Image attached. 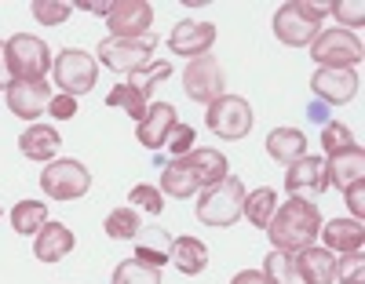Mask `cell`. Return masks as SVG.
<instances>
[{
  "label": "cell",
  "mask_w": 365,
  "mask_h": 284,
  "mask_svg": "<svg viewBox=\"0 0 365 284\" xmlns=\"http://www.w3.org/2000/svg\"><path fill=\"white\" fill-rule=\"evenodd\" d=\"M358 73L354 70H329V66H318L314 77H311V91L318 95L322 102L329 106H344L358 95Z\"/></svg>",
  "instance_id": "obj_14"
},
{
  "label": "cell",
  "mask_w": 365,
  "mask_h": 284,
  "mask_svg": "<svg viewBox=\"0 0 365 284\" xmlns=\"http://www.w3.org/2000/svg\"><path fill=\"white\" fill-rule=\"evenodd\" d=\"M194 139H197V132L190 128V124H175V128L168 132V139H165V146H168L172 157H182V153L194 149Z\"/></svg>",
  "instance_id": "obj_38"
},
{
  "label": "cell",
  "mask_w": 365,
  "mask_h": 284,
  "mask_svg": "<svg viewBox=\"0 0 365 284\" xmlns=\"http://www.w3.org/2000/svg\"><path fill=\"white\" fill-rule=\"evenodd\" d=\"M4 51H8V73L15 80H44V73L51 70V51L41 37L15 33L11 41H4Z\"/></svg>",
  "instance_id": "obj_5"
},
{
  "label": "cell",
  "mask_w": 365,
  "mask_h": 284,
  "mask_svg": "<svg viewBox=\"0 0 365 284\" xmlns=\"http://www.w3.org/2000/svg\"><path fill=\"white\" fill-rule=\"evenodd\" d=\"M274 211H278V194H274L270 186H259L256 194H245V211H241V215H245L256 230H267Z\"/></svg>",
  "instance_id": "obj_26"
},
{
  "label": "cell",
  "mask_w": 365,
  "mask_h": 284,
  "mask_svg": "<svg viewBox=\"0 0 365 284\" xmlns=\"http://www.w3.org/2000/svg\"><path fill=\"white\" fill-rule=\"evenodd\" d=\"M48 223V204L44 201H19L11 208V226L15 233L29 237V233H41V226Z\"/></svg>",
  "instance_id": "obj_28"
},
{
  "label": "cell",
  "mask_w": 365,
  "mask_h": 284,
  "mask_svg": "<svg viewBox=\"0 0 365 284\" xmlns=\"http://www.w3.org/2000/svg\"><path fill=\"white\" fill-rule=\"evenodd\" d=\"M154 48H158L154 33H146V37H106V41H99L96 55L113 73H139L154 62Z\"/></svg>",
  "instance_id": "obj_3"
},
{
  "label": "cell",
  "mask_w": 365,
  "mask_h": 284,
  "mask_svg": "<svg viewBox=\"0 0 365 284\" xmlns=\"http://www.w3.org/2000/svg\"><path fill=\"white\" fill-rule=\"evenodd\" d=\"M175 161H179V164H187V168L197 175L201 189L212 186V182H220V179H227V172H230L227 157H223L220 149H190V153L175 157Z\"/></svg>",
  "instance_id": "obj_22"
},
{
  "label": "cell",
  "mask_w": 365,
  "mask_h": 284,
  "mask_svg": "<svg viewBox=\"0 0 365 284\" xmlns=\"http://www.w3.org/2000/svg\"><path fill=\"white\" fill-rule=\"evenodd\" d=\"M182 88L194 102L201 106H212L216 99L227 95V77H223V66L216 55H201V58H190V66L182 70Z\"/></svg>",
  "instance_id": "obj_8"
},
{
  "label": "cell",
  "mask_w": 365,
  "mask_h": 284,
  "mask_svg": "<svg viewBox=\"0 0 365 284\" xmlns=\"http://www.w3.org/2000/svg\"><path fill=\"white\" fill-rule=\"evenodd\" d=\"M325 168H329V186L347 189L351 182H358L365 175V149L354 142V146H347L340 153H332L329 161H325Z\"/></svg>",
  "instance_id": "obj_21"
},
{
  "label": "cell",
  "mask_w": 365,
  "mask_h": 284,
  "mask_svg": "<svg viewBox=\"0 0 365 284\" xmlns=\"http://www.w3.org/2000/svg\"><path fill=\"white\" fill-rule=\"evenodd\" d=\"M168 251H172V237L168 230H146V233H135V259L146 263V266H165L168 263Z\"/></svg>",
  "instance_id": "obj_25"
},
{
  "label": "cell",
  "mask_w": 365,
  "mask_h": 284,
  "mask_svg": "<svg viewBox=\"0 0 365 284\" xmlns=\"http://www.w3.org/2000/svg\"><path fill=\"white\" fill-rule=\"evenodd\" d=\"M285 189H289V197H296V201L318 204L325 197V189H329L325 161L322 157H299V161H292L289 172H285Z\"/></svg>",
  "instance_id": "obj_10"
},
{
  "label": "cell",
  "mask_w": 365,
  "mask_h": 284,
  "mask_svg": "<svg viewBox=\"0 0 365 284\" xmlns=\"http://www.w3.org/2000/svg\"><path fill=\"white\" fill-rule=\"evenodd\" d=\"M51 102V84L44 80H11L8 84V110L22 120H37L41 113H48Z\"/></svg>",
  "instance_id": "obj_15"
},
{
  "label": "cell",
  "mask_w": 365,
  "mask_h": 284,
  "mask_svg": "<svg viewBox=\"0 0 365 284\" xmlns=\"http://www.w3.org/2000/svg\"><path fill=\"white\" fill-rule=\"evenodd\" d=\"M336 280L365 284V256H361V251H347L344 259H336Z\"/></svg>",
  "instance_id": "obj_36"
},
{
  "label": "cell",
  "mask_w": 365,
  "mask_h": 284,
  "mask_svg": "<svg viewBox=\"0 0 365 284\" xmlns=\"http://www.w3.org/2000/svg\"><path fill=\"white\" fill-rule=\"evenodd\" d=\"M106 237H113V241H132L139 230H143V219H139V211L135 208H117V211H110L106 215Z\"/></svg>",
  "instance_id": "obj_31"
},
{
  "label": "cell",
  "mask_w": 365,
  "mask_h": 284,
  "mask_svg": "<svg viewBox=\"0 0 365 284\" xmlns=\"http://www.w3.org/2000/svg\"><path fill=\"white\" fill-rule=\"evenodd\" d=\"M73 8H81V11H91V15H110L113 11V0H77V4Z\"/></svg>",
  "instance_id": "obj_42"
},
{
  "label": "cell",
  "mask_w": 365,
  "mask_h": 284,
  "mask_svg": "<svg viewBox=\"0 0 365 284\" xmlns=\"http://www.w3.org/2000/svg\"><path fill=\"white\" fill-rule=\"evenodd\" d=\"M347 146H354V135H351V128H347V124L329 120L325 128H322V149L332 157V153H340V149H347Z\"/></svg>",
  "instance_id": "obj_35"
},
{
  "label": "cell",
  "mask_w": 365,
  "mask_h": 284,
  "mask_svg": "<svg viewBox=\"0 0 365 284\" xmlns=\"http://www.w3.org/2000/svg\"><path fill=\"white\" fill-rule=\"evenodd\" d=\"M113 284H161V270L146 266L139 259H128L113 270Z\"/></svg>",
  "instance_id": "obj_32"
},
{
  "label": "cell",
  "mask_w": 365,
  "mask_h": 284,
  "mask_svg": "<svg viewBox=\"0 0 365 284\" xmlns=\"http://www.w3.org/2000/svg\"><path fill=\"white\" fill-rule=\"evenodd\" d=\"M73 230L66 223H44L37 241H34V256L41 263H58V259H66L70 251H73Z\"/></svg>",
  "instance_id": "obj_18"
},
{
  "label": "cell",
  "mask_w": 365,
  "mask_h": 284,
  "mask_svg": "<svg viewBox=\"0 0 365 284\" xmlns=\"http://www.w3.org/2000/svg\"><path fill=\"white\" fill-rule=\"evenodd\" d=\"M344 197H347V204H351L354 219L361 223V215H365V182H361V179H358V182H351V186L344 189Z\"/></svg>",
  "instance_id": "obj_41"
},
{
  "label": "cell",
  "mask_w": 365,
  "mask_h": 284,
  "mask_svg": "<svg viewBox=\"0 0 365 284\" xmlns=\"http://www.w3.org/2000/svg\"><path fill=\"white\" fill-rule=\"evenodd\" d=\"M267 153L274 157L278 164H292L299 161V157H307V135H303L299 128H274L267 135Z\"/></svg>",
  "instance_id": "obj_23"
},
{
  "label": "cell",
  "mask_w": 365,
  "mask_h": 284,
  "mask_svg": "<svg viewBox=\"0 0 365 284\" xmlns=\"http://www.w3.org/2000/svg\"><path fill=\"white\" fill-rule=\"evenodd\" d=\"M263 277H267V284H307L289 251H270L263 259Z\"/></svg>",
  "instance_id": "obj_27"
},
{
  "label": "cell",
  "mask_w": 365,
  "mask_h": 284,
  "mask_svg": "<svg viewBox=\"0 0 365 284\" xmlns=\"http://www.w3.org/2000/svg\"><path fill=\"white\" fill-rule=\"evenodd\" d=\"M205 124H208L212 135H220L227 142L245 139L252 132V106L241 99V95H223V99H216V102L208 106Z\"/></svg>",
  "instance_id": "obj_7"
},
{
  "label": "cell",
  "mask_w": 365,
  "mask_h": 284,
  "mask_svg": "<svg viewBox=\"0 0 365 284\" xmlns=\"http://www.w3.org/2000/svg\"><path fill=\"white\" fill-rule=\"evenodd\" d=\"M150 22H154V8L146 0H113V11L106 15L110 37H146Z\"/></svg>",
  "instance_id": "obj_11"
},
{
  "label": "cell",
  "mask_w": 365,
  "mask_h": 284,
  "mask_svg": "<svg viewBox=\"0 0 365 284\" xmlns=\"http://www.w3.org/2000/svg\"><path fill=\"white\" fill-rule=\"evenodd\" d=\"M58 146H63V139H58V132L51 128V124H29V128L19 135V149L29 157V161H55L58 157Z\"/></svg>",
  "instance_id": "obj_20"
},
{
  "label": "cell",
  "mask_w": 365,
  "mask_h": 284,
  "mask_svg": "<svg viewBox=\"0 0 365 284\" xmlns=\"http://www.w3.org/2000/svg\"><path fill=\"white\" fill-rule=\"evenodd\" d=\"M230 284H267V277H263V270H241Z\"/></svg>",
  "instance_id": "obj_43"
},
{
  "label": "cell",
  "mask_w": 365,
  "mask_h": 284,
  "mask_svg": "<svg viewBox=\"0 0 365 284\" xmlns=\"http://www.w3.org/2000/svg\"><path fill=\"white\" fill-rule=\"evenodd\" d=\"M322 230V211L318 204L311 201H285L278 211H274V219L267 223V237L274 244V251H289V256H296L299 248L314 244Z\"/></svg>",
  "instance_id": "obj_1"
},
{
  "label": "cell",
  "mask_w": 365,
  "mask_h": 284,
  "mask_svg": "<svg viewBox=\"0 0 365 284\" xmlns=\"http://www.w3.org/2000/svg\"><path fill=\"white\" fill-rule=\"evenodd\" d=\"M91 186V172L81 164V161H51L44 172H41V189L51 197V201H77L88 194Z\"/></svg>",
  "instance_id": "obj_9"
},
{
  "label": "cell",
  "mask_w": 365,
  "mask_h": 284,
  "mask_svg": "<svg viewBox=\"0 0 365 284\" xmlns=\"http://www.w3.org/2000/svg\"><path fill=\"white\" fill-rule=\"evenodd\" d=\"M73 4H66V0H34V19L41 26H63L70 19Z\"/></svg>",
  "instance_id": "obj_33"
},
{
  "label": "cell",
  "mask_w": 365,
  "mask_h": 284,
  "mask_svg": "<svg viewBox=\"0 0 365 284\" xmlns=\"http://www.w3.org/2000/svg\"><path fill=\"white\" fill-rule=\"evenodd\" d=\"M292 259H296V266H299L307 284H332L336 280V251H329L322 244H307V248H299Z\"/></svg>",
  "instance_id": "obj_16"
},
{
  "label": "cell",
  "mask_w": 365,
  "mask_h": 284,
  "mask_svg": "<svg viewBox=\"0 0 365 284\" xmlns=\"http://www.w3.org/2000/svg\"><path fill=\"white\" fill-rule=\"evenodd\" d=\"M179 124V117H175V106H168V102H154V106H146V117L139 120V142L146 146V149H161L165 146V139H168V132Z\"/></svg>",
  "instance_id": "obj_17"
},
{
  "label": "cell",
  "mask_w": 365,
  "mask_h": 284,
  "mask_svg": "<svg viewBox=\"0 0 365 284\" xmlns=\"http://www.w3.org/2000/svg\"><path fill=\"white\" fill-rule=\"evenodd\" d=\"M48 113H51L55 120H70V117L77 113V99H70V95H51Z\"/></svg>",
  "instance_id": "obj_40"
},
{
  "label": "cell",
  "mask_w": 365,
  "mask_h": 284,
  "mask_svg": "<svg viewBox=\"0 0 365 284\" xmlns=\"http://www.w3.org/2000/svg\"><path fill=\"white\" fill-rule=\"evenodd\" d=\"M318 22L307 19L299 11V0H289V4H282L278 11H274V33H278L282 44L289 48H303V44H311L318 37Z\"/></svg>",
  "instance_id": "obj_12"
},
{
  "label": "cell",
  "mask_w": 365,
  "mask_h": 284,
  "mask_svg": "<svg viewBox=\"0 0 365 284\" xmlns=\"http://www.w3.org/2000/svg\"><path fill=\"white\" fill-rule=\"evenodd\" d=\"M0 84H11L8 80V51H4V44H0Z\"/></svg>",
  "instance_id": "obj_44"
},
{
  "label": "cell",
  "mask_w": 365,
  "mask_h": 284,
  "mask_svg": "<svg viewBox=\"0 0 365 284\" xmlns=\"http://www.w3.org/2000/svg\"><path fill=\"white\" fill-rule=\"evenodd\" d=\"M212 44H216V26H212V22H197V19L175 22L172 37H168L172 55H182V58H201V55H208Z\"/></svg>",
  "instance_id": "obj_13"
},
{
  "label": "cell",
  "mask_w": 365,
  "mask_h": 284,
  "mask_svg": "<svg viewBox=\"0 0 365 284\" xmlns=\"http://www.w3.org/2000/svg\"><path fill=\"white\" fill-rule=\"evenodd\" d=\"M329 15L340 19V29L351 26V33H354V26H365V4L361 0H336V4H329Z\"/></svg>",
  "instance_id": "obj_37"
},
{
  "label": "cell",
  "mask_w": 365,
  "mask_h": 284,
  "mask_svg": "<svg viewBox=\"0 0 365 284\" xmlns=\"http://www.w3.org/2000/svg\"><path fill=\"white\" fill-rule=\"evenodd\" d=\"M311 55L318 66H329V70H354L358 62L365 58V48L358 41V33L351 29H325L311 41Z\"/></svg>",
  "instance_id": "obj_6"
},
{
  "label": "cell",
  "mask_w": 365,
  "mask_h": 284,
  "mask_svg": "<svg viewBox=\"0 0 365 284\" xmlns=\"http://www.w3.org/2000/svg\"><path fill=\"white\" fill-rule=\"evenodd\" d=\"M128 201H132L135 208H146L150 215H158V211L165 208V201H161V194H158L154 186H135L132 194H128Z\"/></svg>",
  "instance_id": "obj_39"
},
{
  "label": "cell",
  "mask_w": 365,
  "mask_h": 284,
  "mask_svg": "<svg viewBox=\"0 0 365 284\" xmlns=\"http://www.w3.org/2000/svg\"><path fill=\"white\" fill-rule=\"evenodd\" d=\"M51 77L58 84V95L77 99V95H88L91 88H96L99 62L91 58L88 51H81V48H66V51H58V58L51 62Z\"/></svg>",
  "instance_id": "obj_4"
},
{
  "label": "cell",
  "mask_w": 365,
  "mask_h": 284,
  "mask_svg": "<svg viewBox=\"0 0 365 284\" xmlns=\"http://www.w3.org/2000/svg\"><path fill=\"white\" fill-rule=\"evenodd\" d=\"M318 233H322V248L340 251V256L361 251V244H365V226L358 219H332V223H325V230H318Z\"/></svg>",
  "instance_id": "obj_19"
},
{
  "label": "cell",
  "mask_w": 365,
  "mask_h": 284,
  "mask_svg": "<svg viewBox=\"0 0 365 284\" xmlns=\"http://www.w3.org/2000/svg\"><path fill=\"white\" fill-rule=\"evenodd\" d=\"M168 263H175L179 273L197 277V273H205V266H208V248H205L197 237H175V241H172V251H168Z\"/></svg>",
  "instance_id": "obj_24"
},
{
  "label": "cell",
  "mask_w": 365,
  "mask_h": 284,
  "mask_svg": "<svg viewBox=\"0 0 365 284\" xmlns=\"http://www.w3.org/2000/svg\"><path fill=\"white\" fill-rule=\"evenodd\" d=\"M241 211H245V186H241V179H234V175L205 186L201 197H197V219L205 226L227 230L241 219Z\"/></svg>",
  "instance_id": "obj_2"
},
{
  "label": "cell",
  "mask_w": 365,
  "mask_h": 284,
  "mask_svg": "<svg viewBox=\"0 0 365 284\" xmlns=\"http://www.w3.org/2000/svg\"><path fill=\"white\" fill-rule=\"evenodd\" d=\"M161 189H165L168 197H194L197 189H201V182H197V175H194L187 164L172 161V164L161 172Z\"/></svg>",
  "instance_id": "obj_29"
},
{
  "label": "cell",
  "mask_w": 365,
  "mask_h": 284,
  "mask_svg": "<svg viewBox=\"0 0 365 284\" xmlns=\"http://www.w3.org/2000/svg\"><path fill=\"white\" fill-rule=\"evenodd\" d=\"M106 106H117L120 113H128L132 120H143L146 117V95L132 84H117L110 95H106Z\"/></svg>",
  "instance_id": "obj_30"
},
{
  "label": "cell",
  "mask_w": 365,
  "mask_h": 284,
  "mask_svg": "<svg viewBox=\"0 0 365 284\" xmlns=\"http://www.w3.org/2000/svg\"><path fill=\"white\" fill-rule=\"evenodd\" d=\"M172 77V66H168V62H150V66L146 70H139V73H132V88H139L143 95H146V99H150V91H154L158 88V80H168Z\"/></svg>",
  "instance_id": "obj_34"
}]
</instances>
